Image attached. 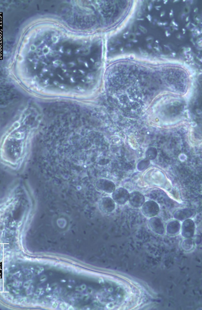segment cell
I'll return each mask as SVG.
<instances>
[{
  "instance_id": "1",
  "label": "cell",
  "mask_w": 202,
  "mask_h": 310,
  "mask_svg": "<svg viewBox=\"0 0 202 310\" xmlns=\"http://www.w3.org/2000/svg\"><path fill=\"white\" fill-rule=\"evenodd\" d=\"M143 214L146 216L152 217L156 216L159 211L158 205L152 200L146 201L144 203L142 208Z\"/></svg>"
},
{
  "instance_id": "2",
  "label": "cell",
  "mask_w": 202,
  "mask_h": 310,
  "mask_svg": "<svg viewBox=\"0 0 202 310\" xmlns=\"http://www.w3.org/2000/svg\"><path fill=\"white\" fill-rule=\"evenodd\" d=\"M129 194L126 189L120 187L115 190L113 192L112 198L115 202L117 204H123L128 200Z\"/></svg>"
},
{
  "instance_id": "3",
  "label": "cell",
  "mask_w": 202,
  "mask_h": 310,
  "mask_svg": "<svg viewBox=\"0 0 202 310\" xmlns=\"http://www.w3.org/2000/svg\"><path fill=\"white\" fill-rule=\"evenodd\" d=\"M128 201L132 206L138 208L142 206L145 203V198L140 193L136 191L130 194Z\"/></svg>"
},
{
  "instance_id": "4",
  "label": "cell",
  "mask_w": 202,
  "mask_h": 310,
  "mask_svg": "<svg viewBox=\"0 0 202 310\" xmlns=\"http://www.w3.org/2000/svg\"><path fill=\"white\" fill-rule=\"evenodd\" d=\"M114 201L109 197H105L102 198L99 203L100 209L105 213H109L113 211L115 208Z\"/></svg>"
},
{
  "instance_id": "5",
  "label": "cell",
  "mask_w": 202,
  "mask_h": 310,
  "mask_svg": "<svg viewBox=\"0 0 202 310\" xmlns=\"http://www.w3.org/2000/svg\"><path fill=\"white\" fill-rule=\"evenodd\" d=\"M195 225L193 221L187 219L183 223L182 227V234L186 238L192 237L194 232Z\"/></svg>"
},
{
  "instance_id": "6",
  "label": "cell",
  "mask_w": 202,
  "mask_h": 310,
  "mask_svg": "<svg viewBox=\"0 0 202 310\" xmlns=\"http://www.w3.org/2000/svg\"><path fill=\"white\" fill-rule=\"evenodd\" d=\"M150 225L152 229L157 233L163 235L165 228L163 222L160 219L157 217H153L149 220Z\"/></svg>"
},
{
  "instance_id": "7",
  "label": "cell",
  "mask_w": 202,
  "mask_h": 310,
  "mask_svg": "<svg viewBox=\"0 0 202 310\" xmlns=\"http://www.w3.org/2000/svg\"><path fill=\"white\" fill-rule=\"evenodd\" d=\"M195 214L194 209L191 208H185L177 210L174 213V218L179 220L187 219Z\"/></svg>"
},
{
  "instance_id": "8",
  "label": "cell",
  "mask_w": 202,
  "mask_h": 310,
  "mask_svg": "<svg viewBox=\"0 0 202 310\" xmlns=\"http://www.w3.org/2000/svg\"><path fill=\"white\" fill-rule=\"evenodd\" d=\"M97 186L99 189L108 193H113L116 188L115 184L108 181H100L97 183Z\"/></svg>"
},
{
  "instance_id": "9",
  "label": "cell",
  "mask_w": 202,
  "mask_h": 310,
  "mask_svg": "<svg viewBox=\"0 0 202 310\" xmlns=\"http://www.w3.org/2000/svg\"><path fill=\"white\" fill-rule=\"evenodd\" d=\"M180 223L176 220L170 222L167 226V230L170 234L174 235L177 233L180 229Z\"/></svg>"
},
{
  "instance_id": "10",
  "label": "cell",
  "mask_w": 202,
  "mask_h": 310,
  "mask_svg": "<svg viewBox=\"0 0 202 310\" xmlns=\"http://www.w3.org/2000/svg\"><path fill=\"white\" fill-rule=\"evenodd\" d=\"M86 288V285L84 284L82 285L81 286V289L82 290H84Z\"/></svg>"
},
{
  "instance_id": "11",
  "label": "cell",
  "mask_w": 202,
  "mask_h": 310,
  "mask_svg": "<svg viewBox=\"0 0 202 310\" xmlns=\"http://www.w3.org/2000/svg\"><path fill=\"white\" fill-rule=\"evenodd\" d=\"M0 273H1V279L2 278V273H1V270H0Z\"/></svg>"
},
{
  "instance_id": "12",
  "label": "cell",
  "mask_w": 202,
  "mask_h": 310,
  "mask_svg": "<svg viewBox=\"0 0 202 310\" xmlns=\"http://www.w3.org/2000/svg\"><path fill=\"white\" fill-rule=\"evenodd\" d=\"M2 265V262H0V267H1V269H2V268H1L2 265Z\"/></svg>"
}]
</instances>
